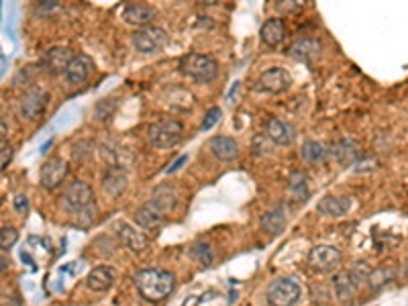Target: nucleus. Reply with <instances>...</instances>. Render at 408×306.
I'll list each match as a JSON object with an SVG mask.
<instances>
[{
  "mask_svg": "<svg viewBox=\"0 0 408 306\" xmlns=\"http://www.w3.org/2000/svg\"><path fill=\"white\" fill-rule=\"evenodd\" d=\"M114 280H116V273H114V269L111 266H98V268H94L88 273L86 286L92 292H107V290L112 288Z\"/></svg>",
  "mask_w": 408,
  "mask_h": 306,
  "instance_id": "nucleus-19",
  "label": "nucleus"
},
{
  "mask_svg": "<svg viewBox=\"0 0 408 306\" xmlns=\"http://www.w3.org/2000/svg\"><path fill=\"white\" fill-rule=\"evenodd\" d=\"M300 157L306 163H323L329 157V150L321 141H304L300 150Z\"/></svg>",
  "mask_w": 408,
  "mask_h": 306,
  "instance_id": "nucleus-28",
  "label": "nucleus"
},
{
  "mask_svg": "<svg viewBox=\"0 0 408 306\" xmlns=\"http://www.w3.org/2000/svg\"><path fill=\"white\" fill-rule=\"evenodd\" d=\"M90 70H92V60L88 57V55H84V53H80V55H76L74 60H72V64L68 66V70H66V82L68 84H72V86H80V84H84L88 76H90Z\"/></svg>",
  "mask_w": 408,
  "mask_h": 306,
  "instance_id": "nucleus-20",
  "label": "nucleus"
},
{
  "mask_svg": "<svg viewBox=\"0 0 408 306\" xmlns=\"http://www.w3.org/2000/svg\"><path fill=\"white\" fill-rule=\"evenodd\" d=\"M135 223L143 229H157L163 223V213H159L155 206L151 204H143L141 208H137L135 213Z\"/></svg>",
  "mask_w": 408,
  "mask_h": 306,
  "instance_id": "nucleus-27",
  "label": "nucleus"
},
{
  "mask_svg": "<svg viewBox=\"0 0 408 306\" xmlns=\"http://www.w3.org/2000/svg\"><path fill=\"white\" fill-rule=\"evenodd\" d=\"M103 188L114 198L127 188V174L123 172V168H118L116 163L109 165V170L105 172V178H103Z\"/></svg>",
  "mask_w": 408,
  "mask_h": 306,
  "instance_id": "nucleus-23",
  "label": "nucleus"
},
{
  "mask_svg": "<svg viewBox=\"0 0 408 306\" xmlns=\"http://www.w3.org/2000/svg\"><path fill=\"white\" fill-rule=\"evenodd\" d=\"M10 157H12V147H10V145H6V143H2V155H0V170H2V172L8 168Z\"/></svg>",
  "mask_w": 408,
  "mask_h": 306,
  "instance_id": "nucleus-36",
  "label": "nucleus"
},
{
  "mask_svg": "<svg viewBox=\"0 0 408 306\" xmlns=\"http://www.w3.org/2000/svg\"><path fill=\"white\" fill-rule=\"evenodd\" d=\"M116 229H118V237H121L123 245L129 247L133 253H143V251H148L149 239L145 237V233L133 229V227L127 225V223H118Z\"/></svg>",
  "mask_w": 408,
  "mask_h": 306,
  "instance_id": "nucleus-17",
  "label": "nucleus"
},
{
  "mask_svg": "<svg viewBox=\"0 0 408 306\" xmlns=\"http://www.w3.org/2000/svg\"><path fill=\"white\" fill-rule=\"evenodd\" d=\"M49 102V94L39 88V86H33L25 92V96L21 98V107H19V113L23 118L27 120H37L39 116L43 115L45 107Z\"/></svg>",
  "mask_w": 408,
  "mask_h": 306,
  "instance_id": "nucleus-11",
  "label": "nucleus"
},
{
  "mask_svg": "<svg viewBox=\"0 0 408 306\" xmlns=\"http://www.w3.org/2000/svg\"><path fill=\"white\" fill-rule=\"evenodd\" d=\"M221 116H223V111H221L219 107L209 109V113L204 115V120H202V125H200V131H211V129L221 120Z\"/></svg>",
  "mask_w": 408,
  "mask_h": 306,
  "instance_id": "nucleus-34",
  "label": "nucleus"
},
{
  "mask_svg": "<svg viewBox=\"0 0 408 306\" xmlns=\"http://www.w3.org/2000/svg\"><path fill=\"white\" fill-rule=\"evenodd\" d=\"M116 109V102L112 100V98H103V100H98V105H96V118L98 120H107L109 116L112 115V111Z\"/></svg>",
  "mask_w": 408,
  "mask_h": 306,
  "instance_id": "nucleus-33",
  "label": "nucleus"
},
{
  "mask_svg": "<svg viewBox=\"0 0 408 306\" xmlns=\"http://www.w3.org/2000/svg\"><path fill=\"white\" fill-rule=\"evenodd\" d=\"M288 55L294 57L296 62L310 64L321 55V41L312 37H300L296 39L290 47H288Z\"/></svg>",
  "mask_w": 408,
  "mask_h": 306,
  "instance_id": "nucleus-13",
  "label": "nucleus"
},
{
  "mask_svg": "<svg viewBox=\"0 0 408 306\" xmlns=\"http://www.w3.org/2000/svg\"><path fill=\"white\" fill-rule=\"evenodd\" d=\"M402 276L408 280V258H407V262H405V266H402Z\"/></svg>",
  "mask_w": 408,
  "mask_h": 306,
  "instance_id": "nucleus-41",
  "label": "nucleus"
},
{
  "mask_svg": "<svg viewBox=\"0 0 408 306\" xmlns=\"http://www.w3.org/2000/svg\"><path fill=\"white\" fill-rule=\"evenodd\" d=\"M267 139L276 145H290L296 137V129L286 123V120H280V118H272L269 125H267V131H265Z\"/></svg>",
  "mask_w": 408,
  "mask_h": 306,
  "instance_id": "nucleus-16",
  "label": "nucleus"
},
{
  "mask_svg": "<svg viewBox=\"0 0 408 306\" xmlns=\"http://www.w3.org/2000/svg\"><path fill=\"white\" fill-rule=\"evenodd\" d=\"M8 264H10V262L6 260V251H2V266H0V269H2V271H6V268H8Z\"/></svg>",
  "mask_w": 408,
  "mask_h": 306,
  "instance_id": "nucleus-40",
  "label": "nucleus"
},
{
  "mask_svg": "<svg viewBox=\"0 0 408 306\" xmlns=\"http://www.w3.org/2000/svg\"><path fill=\"white\" fill-rule=\"evenodd\" d=\"M123 19L129 23V25H137L139 29L143 27H149L155 19V8L149 6V4H127L125 10H123Z\"/></svg>",
  "mask_w": 408,
  "mask_h": 306,
  "instance_id": "nucleus-15",
  "label": "nucleus"
},
{
  "mask_svg": "<svg viewBox=\"0 0 408 306\" xmlns=\"http://www.w3.org/2000/svg\"><path fill=\"white\" fill-rule=\"evenodd\" d=\"M66 174H68V163H66L62 157L53 155V157H49V159L41 165L39 184H41L45 190H55V188L64 182Z\"/></svg>",
  "mask_w": 408,
  "mask_h": 306,
  "instance_id": "nucleus-10",
  "label": "nucleus"
},
{
  "mask_svg": "<svg viewBox=\"0 0 408 306\" xmlns=\"http://www.w3.org/2000/svg\"><path fill=\"white\" fill-rule=\"evenodd\" d=\"M288 225V206L286 204H278L276 208L267 210L265 215H261L260 227L267 235H280Z\"/></svg>",
  "mask_w": 408,
  "mask_h": 306,
  "instance_id": "nucleus-14",
  "label": "nucleus"
},
{
  "mask_svg": "<svg viewBox=\"0 0 408 306\" xmlns=\"http://www.w3.org/2000/svg\"><path fill=\"white\" fill-rule=\"evenodd\" d=\"M394 276H396V271L392 268H375L371 269L370 278H368V288H370L371 292H378V290H382L386 284H390L392 280H394Z\"/></svg>",
  "mask_w": 408,
  "mask_h": 306,
  "instance_id": "nucleus-29",
  "label": "nucleus"
},
{
  "mask_svg": "<svg viewBox=\"0 0 408 306\" xmlns=\"http://www.w3.org/2000/svg\"><path fill=\"white\" fill-rule=\"evenodd\" d=\"M269 306H294L300 298V286L290 278H278L265 292Z\"/></svg>",
  "mask_w": 408,
  "mask_h": 306,
  "instance_id": "nucleus-4",
  "label": "nucleus"
},
{
  "mask_svg": "<svg viewBox=\"0 0 408 306\" xmlns=\"http://www.w3.org/2000/svg\"><path fill=\"white\" fill-rule=\"evenodd\" d=\"M149 143L155 150H172L176 147L184 137V127L176 118H161L155 125H151L148 131Z\"/></svg>",
  "mask_w": 408,
  "mask_h": 306,
  "instance_id": "nucleus-2",
  "label": "nucleus"
},
{
  "mask_svg": "<svg viewBox=\"0 0 408 306\" xmlns=\"http://www.w3.org/2000/svg\"><path fill=\"white\" fill-rule=\"evenodd\" d=\"M74 57L76 55L72 53V49H68V47H51L43 53L39 68L43 72H47L49 76H60V74H66V70Z\"/></svg>",
  "mask_w": 408,
  "mask_h": 306,
  "instance_id": "nucleus-7",
  "label": "nucleus"
},
{
  "mask_svg": "<svg viewBox=\"0 0 408 306\" xmlns=\"http://www.w3.org/2000/svg\"><path fill=\"white\" fill-rule=\"evenodd\" d=\"M186 161H188V155H180V157H178V159H176V161L168 168V170H166V174H174V172H178V170L182 168V163H186Z\"/></svg>",
  "mask_w": 408,
  "mask_h": 306,
  "instance_id": "nucleus-38",
  "label": "nucleus"
},
{
  "mask_svg": "<svg viewBox=\"0 0 408 306\" xmlns=\"http://www.w3.org/2000/svg\"><path fill=\"white\" fill-rule=\"evenodd\" d=\"M286 37V25L282 19H269L261 25L260 39L265 47H278Z\"/></svg>",
  "mask_w": 408,
  "mask_h": 306,
  "instance_id": "nucleus-21",
  "label": "nucleus"
},
{
  "mask_svg": "<svg viewBox=\"0 0 408 306\" xmlns=\"http://www.w3.org/2000/svg\"><path fill=\"white\" fill-rule=\"evenodd\" d=\"M57 8H60V2H55V0H47L37 6L39 12H49V10H57Z\"/></svg>",
  "mask_w": 408,
  "mask_h": 306,
  "instance_id": "nucleus-37",
  "label": "nucleus"
},
{
  "mask_svg": "<svg viewBox=\"0 0 408 306\" xmlns=\"http://www.w3.org/2000/svg\"><path fill=\"white\" fill-rule=\"evenodd\" d=\"M151 206H155L159 213H170L172 208H176L178 204V194L172 186H157L153 194H151V200H149Z\"/></svg>",
  "mask_w": 408,
  "mask_h": 306,
  "instance_id": "nucleus-24",
  "label": "nucleus"
},
{
  "mask_svg": "<svg viewBox=\"0 0 408 306\" xmlns=\"http://www.w3.org/2000/svg\"><path fill=\"white\" fill-rule=\"evenodd\" d=\"M12 204H15V210L17 213H21V215H27L29 213V198L25 194H17L15 200H12Z\"/></svg>",
  "mask_w": 408,
  "mask_h": 306,
  "instance_id": "nucleus-35",
  "label": "nucleus"
},
{
  "mask_svg": "<svg viewBox=\"0 0 408 306\" xmlns=\"http://www.w3.org/2000/svg\"><path fill=\"white\" fill-rule=\"evenodd\" d=\"M353 202L349 196H325L319 204H317V210L325 217H343L351 210Z\"/></svg>",
  "mask_w": 408,
  "mask_h": 306,
  "instance_id": "nucleus-18",
  "label": "nucleus"
},
{
  "mask_svg": "<svg viewBox=\"0 0 408 306\" xmlns=\"http://www.w3.org/2000/svg\"><path fill=\"white\" fill-rule=\"evenodd\" d=\"M204 298L202 296H198V294H194V296H188L184 303H182V306H198L200 303H202Z\"/></svg>",
  "mask_w": 408,
  "mask_h": 306,
  "instance_id": "nucleus-39",
  "label": "nucleus"
},
{
  "mask_svg": "<svg viewBox=\"0 0 408 306\" xmlns=\"http://www.w3.org/2000/svg\"><path fill=\"white\" fill-rule=\"evenodd\" d=\"M180 72L184 76L200 82V84H209V82H213L217 78V74H219V64L211 55L188 53V55H184L180 60Z\"/></svg>",
  "mask_w": 408,
  "mask_h": 306,
  "instance_id": "nucleus-3",
  "label": "nucleus"
},
{
  "mask_svg": "<svg viewBox=\"0 0 408 306\" xmlns=\"http://www.w3.org/2000/svg\"><path fill=\"white\" fill-rule=\"evenodd\" d=\"M135 288L139 292V296L151 303V305H159L163 303L176 288V276L168 269L161 268H145L139 269L133 276Z\"/></svg>",
  "mask_w": 408,
  "mask_h": 306,
  "instance_id": "nucleus-1",
  "label": "nucleus"
},
{
  "mask_svg": "<svg viewBox=\"0 0 408 306\" xmlns=\"http://www.w3.org/2000/svg\"><path fill=\"white\" fill-rule=\"evenodd\" d=\"M329 152L333 153L335 159H337L339 163H343V165H351V163H355L357 157H360V147H357V143L351 141V139H339V141H335Z\"/></svg>",
  "mask_w": 408,
  "mask_h": 306,
  "instance_id": "nucleus-25",
  "label": "nucleus"
},
{
  "mask_svg": "<svg viewBox=\"0 0 408 306\" xmlns=\"http://www.w3.org/2000/svg\"><path fill=\"white\" fill-rule=\"evenodd\" d=\"M357 286H360V280L355 278V273H353L351 269L337 271V273L333 276L335 296H337L341 303H349V300L355 296Z\"/></svg>",
  "mask_w": 408,
  "mask_h": 306,
  "instance_id": "nucleus-12",
  "label": "nucleus"
},
{
  "mask_svg": "<svg viewBox=\"0 0 408 306\" xmlns=\"http://www.w3.org/2000/svg\"><path fill=\"white\" fill-rule=\"evenodd\" d=\"M209 150L213 155L221 161H233L239 155V143L233 137H224V135H217L211 139Z\"/></svg>",
  "mask_w": 408,
  "mask_h": 306,
  "instance_id": "nucleus-22",
  "label": "nucleus"
},
{
  "mask_svg": "<svg viewBox=\"0 0 408 306\" xmlns=\"http://www.w3.org/2000/svg\"><path fill=\"white\" fill-rule=\"evenodd\" d=\"M288 196L292 202H306V198L310 196L308 188V178L302 172H292L290 180H288Z\"/></svg>",
  "mask_w": 408,
  "mask_h": 306,
  "instance_id": "nucleus-26",
  "label": "nucleus"
},
{
  "mask_svg": "<svg viewBox=\"0 0 408 306\" xmlns=\"http://www.w3.org/2000/svg\"><path fill=\"white\" fill-rule=\"evenodd\" d=\"M290 82L292 80H290V74L286 70H282V68H269V70H265L258 78L254 90L256 92H267V94H282V92H286L290 88Z\"/></svg>",
  "mask_w": 408,
  "mask_h": 306,
  "instance_id": "nucleus-9",
  "label": "nucleus"
},
{
  "mask_svg": "<svg viewBox=\"0 0 408 306\" xmlns=\"http://www.w3.org/2000/svg\"><path fill=\"white\" fill-rule=\"evenodd\" d=\"M133 47L139 51V53H157L163 49V45L168 43V33L161 29V27H155V25H149V27H143V29H137L133 33Z\"/></svg>",
  "mask_w": 408,
  "mask_h": 306,
  "instance_id": "nucleus-6",
  "label": "nucleus"
},
{
  "mask_svg": "<svg viewBox=\"0 0 408 306\" xmlns=\"http://www.w3.org/2000/svg\"><path fill=\"white\" fill-rule=\"evenodd\" d=\"M96 217H98V208H96V204H90V206L74 213V225L80 229H88L96 223Z\"/></svg>",
  "mask_w": 408,
  "mask_h": 306,
  "instance_id": "nucleus-30",
  "label": "nucleus"
},
{
  "mask_svg": "<svg viewBox=\"0 0 408 306\" xmlns=\"http://www.w3.org/2000/svg\"><path fill=\"white\" fill-rule=\"evenodd\" d=\"M190 255L200 264V266H211L215 255H213V249L206 245V243H196L192 249H190Z\"/></svg>",
  "mask_w": 408,
  "mask_h": 306,
  "instance_id": "nucleus-31",
  "label": "nucleus"
},
{
  "mask_svg": "<svg viewBox=\"0 0 408 306\" xmlns=\"http://www.w3.org/2000/svg\"><path fill=\"white\" fill-rule=\"evenodd\" d=\"M62 202H64V208L74 215L78 210L94 204V192H92V186L82 182V180H76L72 184L66 186V190L62 194Z\"/></svg>",
  "mask_w": 408,
  "mask_h": 306,
  "instance_id": "nucleus-5",
  "label": "nucleus"
},
{
  "mask_svg": "<svg viewBox=\"0 0 408 306\" xmlns=\"http://www.w3.org/2000/svg\"><path fill=\"white\" fill-rule=\"evenodd\" d=\"M17 241H19V231L12 229V227H2L0 229V247H2V251H8Z\"/></svg>",
  "mask_w": 408,
  "mask_h": 306,
  "instance_id": "nucleus-32",
  "label": "nucleus"
},
{
  "mask_svg": "<svg viewBox=\"0 0 408 306\" xmlns=\"http://www.w3.org/2000/svg\"><path fill=\"white\" fill-rule=\"evenodd\" d=\"M343 255L341 251L333 247V245H314L310 251H308V266L314 269V271H333L339 264H341Z\"/></svg>",
  "mask_w": 408,
  "mask_h": 306,
  "instance_id": "nucleus-8",
  "label": "nucleus"
}]
</instances>
